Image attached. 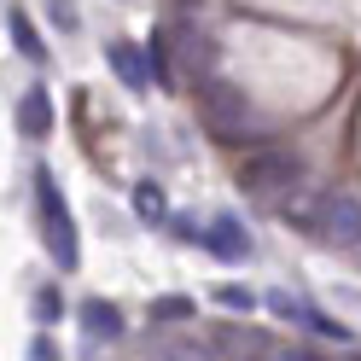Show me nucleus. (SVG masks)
Masks as SVG:
<instances>
[{"instance_id": "f257e3e1", "label": "nucleus", "mask_w": 361, "mask_h": 361, "mask_svg": "<svg viewBox=\"0 0 361 361\" xmlns=\"http://www.w3.org/2000/svg\"><path fill=\"white\" fill-rule=\"evenodd\" d=\"M303 157L298 152H286V146H262V152H251L239 164V187L245 192H257V198H291L303 187Z\"/></svg>"}, {"instance_id": "f03ea898", "label": "nucleus", "mask_w": 361, "mask_h": 361, "mask_svg": "<svg viewBox=\"0 0 361 361\" xmlns=\"http://www.w3.org/2000/svg\"><path fill=\"white\" fill-rule=\"evenodd\" d=\"M198 117H204V128L216 134L221 146H245V134L257 128L251 99H245L239 87H228V82H210L204 94H198Z\"/></svg>"}, {"instance_id": "7ed1b4c3", "label": "nucleus", "mask_w": 361, "mask_h": 361, "mask_svg": "<svg viewBox=\"0 0 361 361\" xmlns=\"http://www.w3.org/2000/svg\"><path fill=\"white\" fill-rule=\"evenodd\" d=\"M35 204H41V233H47V251H53V262L59 268H76V221H71V210H64V198H59V187H53V175L41 169L35 175Z\"/></svg>"}, {"instance_id": "20e7f679", "label": "nucleus", "mask_w": 361, "mask_h": 361, "mask_svg": "<svg viewBox=\"0 0 361 361\" xmlns=\"http://www.w3.org/2000/svg\"><path fill=\"white\" fill-rule=\"evenodd\" d=\"M314 239L338 245V251L361 245V198H355V192H326V204H321V221H314Z\"/></svg>"}, {"instance_id": "39448f33", "label": "nucleus", "mask_w": 361, "mask_h": 361, "mask_svg": "<svg viewBox=\"0 0 361 361\" xmlns=\"http://www.w3.org/2000/svg\"><path fill=\"white\" fill-rule=\"evenodd\" d=\"M105 59H111V71L123 76V87H134V94H146V87H152V59L134 47V41H111Z\"/></svg>"}, {"instance_id": "423d86ee", "label": "nucleus", "mask_w": 361, "mask_h": 361, "mask_svg": "<svg viewBox=\"0 0 361 361\" xmlns=\"http://www.w3.org/2000/svg\"><path fill=\"white\" fill-rule=\"evenodd\" d=\"M204 251L221 257V262H245V257H251V239H245V228H239L233 216H216L210 228H204Z\"/></svg>"}, {"instance_id": "0eeeda50", "label": "nucleus", "mask_w": 361, "mask_h": 361, "mask_svg": "<svg viewBox=\"0 0 361 361\" xmlns=\"http://www.w3.org/2000/svg\"><path fill=\"white\" fill-rule=\"evenodd\" d=\"M18 128H24L30 140H41V134L53 128V99H47V87H24V94H18Z\"/></svg>"}, {"instance_id": "6e6552de", "label": "nucleus", "mask_w": 361, "mask_h": 361, "mask_svg": "<svg viewBox=\"0 0 361 361\" xmlns=\"http://www.w3.org/2000/svg\"><path fill=\"white\" fill-rule=\"evenodd\" d=\"M6 35H12V47L24 53L30 64L47 59V47H41V35H35V24H30V12H24V6H6Z\"/></svg>"}, {"instance_id": "1a4fd4ad", "label": "nucleus", "mask_w": 361, "mask_h": 361, "mask_svg": "<svg viewBox=\"0 0 361 361\" xmlns=\"http://www.w3.org/2000/svg\"><path fill=\"white\" fill-rule=\"evenodd\" d=\"M82 326L94 332V338H123V309L105 303V298H87L82 303Z\"/></svg>"}, {"instance_id": "9d476101", "label": "nucleus", "mask_w": 361, "mask_h": 361, "mask_svg": "<svg viewBox=\"0 0 361 361\" xmlns=\"http://www.w3.org/2000/svg\"><path fill=\"white\" fill-rule=\"evenodd\" d=\"M321 204H326V198H314L309 187H298L291 198H280V216H286V221H303V228L314 233V221H321Z\"/></svg>"}, {"instance_id": "9b49d317", "label": "nucleus", "mask_w": 361, "mask_h": 361, "mask_svg": "<svg viewBox=\"0 0 361 361\" xmlns=\"http://www.w3.org/2000/svg\"><path fill=\"white\" fill-rule=\"evenodd\" d=\"M134 216H140V221H164L169 216V198H164L157 180H140V187H134Z\"/></svg>"}, {"instance_id": "f8f14e48", "label": "nucleus", "mask_w": 361, "mask_h": 361, "mask_svg": "<svg viewBox=\"0 0 361 361\" xmlns=\"http://www.w3.org/2000/svg\"><path fill=\"white\" fill-rule=\"evenodd\" d=\"M157 361H216V350L198 344V338H164V344H157Z\"/></svg>"}, {"instance_id": "ddd939ff", "label": "nucleus", "mask_w": 361, "mask_h": 361, "mask_svg": "<svg viewBox=\"0 0 361 361\" xmlns=\"http://www.w3.org/2000/svg\"><path fill=\"white\" fill-rule=\"evenodd\" d=\"M192 314H198L192 298H157L152 303V321H192Z\"/></svg>"}, {"instance_id": "4468645a", "label": "nucleus", "mask_w": 361, "mask_h": 361, "mask_svg": "<svg viewBox=\"0 0 361 361\" xmlns=\"http://www.w3.org/2000/svg\"><path fill=\"white\" fill-rule=\"evenodd\" d=\"M268 309H274L280 321H303V303L291 298V291H274V298H268Z\"/></svg>"}, {"instance_id": "2eb2a0df", "label": "nucleus", "mask_w": 361, "mask_h": 361, "mask_svg": "<svg viewBox=\"0 0 361 361\" xmlns=\"http://www.w3.org/2000/svg\"><path fill=\"white\" fill-rule=\"evenodd\" d=\"M216 303H221V309H245V314H251L257 298H251V291H239V286H221V291H216Z\"/></svg>"}, {"instance_id": "dca6fc26", "label": "nucleus", "mask_w": 361, "mask_h": 361, "mask_svg": "<svg viewBox=\"0 0 361 361\" xmlns=\"http://www.w3.org/2000/svg\"><path fill=\"white\" fill-rule=\"evenodd\" d=\"M146 59H152V82H169V59H164V47H157V41L146 47Z\"/></svg>"}, {"instance_id": "f3484780", "label": "nucleus", "mask_w": 361, "mask_h": 361, "mask_svg": "<svg viewBox=\"0 0 361 361\" xmlns=\"http://www.w3.org/2000/svg\"><path fill=\"white\" fill-rule=\"evenodd\" d=\"M35 314H41V321H53V314H59V291H41V298H35Z\"/></svg>"}, {"instance_id": "a211bd4d", "label": "nucleus", "mask_w": 361, "mask_h": 361, "mask_svg": "<svg viewBox=\"0 0 361 361\" xmlns=\"http://www.w3.org/2000/svg\"><path fill=\"white\" fill-rule=\"evenodd\" d=\"M274 361H321L314 350H274Z\"/></svg>"}, {"instance_id": "6ab92c4d", "label": "nucleus", "mask_w": 361, "mask_h": 361, "mask_svg": "<svg viewBox=\"0 0 361 361\" xmlns=\"http://www.w3.org/2000/svg\"><path fill=\"white\" fill-rule=\"evenodd\" d=\"M30 355H35V361H59V355H53V344H47V338H35V350H30Z\"/></svg>"}]
</instances>
